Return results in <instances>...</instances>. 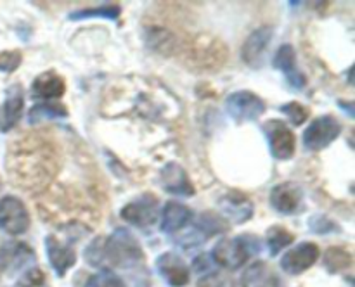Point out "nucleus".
I'll use <instances>...</instances> for the list:
<instances>
[{
	"mask_svg": "<svg viewBox=\"0 0 355 287\" xmlns=\"http://www.w3.org/2000/svg\"><path fill=\"white\" fill-rule=\"evenodd\" d=\"M61 163V149L47 130L23 135L7 152V172L14 185L30 196H40L51 187Z\"/></svg>",
	"mask_w": 355,
	"mask_h": 287,
	"instance_id": "nucleus-1",
	"label": "nucleus"
},
{
	"mask_svg": "<svg viewBox=\"0 0 355 287\" xmlns=\"http://www.w3.org/2000/svg\"><path fill=\"white\" fill-rule=\"evenodd\" d=\"M142 249L127 228H116L107 239L99 237L85 249L87 263L94 266L111 265L130 268L142 261Z\"/></svg>",
	"mask_w": 355,
	"mask_h": 287,
	"instance_id": "nucleus-2",
	"label": "nucleus"
},
{
	"mask_svg": "<svg viewBox=\"0 0 355 287\" xmlns=\"http://www.w3.org/2000/svg\"><path fill=\"white\" fill-rule=\"evenodd\" d=\"M179 54L187 66L198 69H215L220 68L227 52L218 40L200 35L194 38L187 37Z\"/></svg>",
	"mask_w": 355,
	"mask_h": 287,
	"instance_id": "nucleus-3",
	"label": "nucleus"
},
{
	"mask_svg": "<svg viewBox=\"0 0 355 287\" xmlns=\"http://www.w3.org/2000/svg\"><path fill=\"white\" fill-rule=\"evenodd\" d=\"M253 252L252 244H248L246 237H236V239H222L217 242V246L211 251L214 261L220 265L222 268L236 270L241 268Z\"/></svg>",
	"mask_w": 355,
	"mask_h": 287,
	"instance_id": "nucleus-4",
	"label": "nucleus"
},
{
	"mask_svg": "<svg viewBox=\"0 0 355 287\" xmlns=\"http://www.w3.org/2000/svg\"><path fill=\"white\" fill-rule=\"evenodd\" d=\"M30 227V213L23 201L14 196L0 199V228L10 235H21Z\"/></svg>",
	"mask_w": 355,
	"mask_h": 287,
	"instance_id": "nucleus-5",
	"label": "nucleus"
},
{
	"mask_svg": "<svg viewBox=\"0 0 355 287\" xmlns=\"http://www.w3.org/2000/svg\"><path fill=\"white\" fill-rule=\"evenodd\" d=\"M342 131V124L335 116H321L309 124L304 131V145L311 151H321L336 140Z\"/></svg>",
	"mask_w": 355,
	"mask_h": 287,
	"instance_id": "nucleus-6",
	"label": "nucleus"
},
{
	"mask_svg": "<svg viewBox=\"0 0 355 287\" xmlns=\"http://www.w3.org/2000/svg\"><path fill=\"white\" fill-rule=\"evenodd\" d=\"M225 109L236 121H253L266 113V102L253 92L241 90L225 99Z\"/></svg>",
	"mask_w": 355,
	"mask_h": 287,
	"instance_id": "nucleus-7",
	"label": "nucleus"
},
{
	"mask_svg": "<svg viewBox=\"0 0 355 287\" xmlns=\"http://www.w3.org/2000/svg\"><path fill=\"white\" fill-rule=\"evenodd\" d=\"M270 152L276 159H290L295 152V135L284 121L270 120L263 124Z\"/></svg>",
	"mask_w": 355,
	"mask_h": 287,
	"instance_id": "nucleus-8",
	"label": "nucleus"
},
{
	"mask_svg": "<svg viewBox=\"0 0 355 287\" xmlns=\"http://www.w3.org/2000/svg\"><path fill=\"white\" fill-rule=\"evenodd\" d=\"M121 218L135 227H149L158 218V201L155 196H142L121 210Z\"/></svg>",
	"mask_w": 355,
	"mask_h": 287,
	"instance_id": "nucleus-9",
	"label": "nucleus"
},
{
	"mask_svg": "<svg viewBox=\"0 0 355 287\" xmlns=\"http://www.w3.org/2000/svg\"><path fill=\"white\" fill-rule=\"evenodd\" d=\"M304 201V190L295 182L277 183L270 190V206L283 214H293L300 210Z\"/></svg>",
	"mask_w": 355,
	"mask_h": 287,
	"instance_id": "nucleus-10",
	"label": "nucleus"
},
{
	"mask_svg": "<svg viewBox=\"0 0 355 287\" xmlns=\"http://www.w3.org/2000/svg\"><path fill=\"white\" fill-rule=\"evenodd\" d=\"M319 258V248L312 242H302V244L295 246L293 249L286 252L281 258V266L286 270L291 275H298V273L305 272L311 268Z\"/></svg>",
	"mask_w": 355,
	"mask_h": 287,
	"instance_id": "nucleus-11",
	"label": "nucleus"
},
{
	"mask_svg": "<svg viewBox=\"0 0 355 287\" xmlns=\"http://www.w3.org/2000/svg\"><path fill=\"white\" fill-rule=\"evenodd\" d=\"M220 211L231 223L241 225L253 216V203L239 192H229L218 201Z\"/></svg>",
	"mask_w": 355,
	"mask_h": 287,
	"instance_id": "nucleus-12",
	"label": "nucleus"
},
{
	"mask_svg": "<svg viewBox=\"0 0 355 287\" xmlns=\"http://www.w3.org/2000/svg\"><path fill=\"white\" fill-rule=\"evenodd\" d=\"M158 272L172 287H184L189 282V266L175 252H165L156 261Z\"/></svg>",
	"mask_w": 355,
	"mask_h": 287,
	"instance_id": "nucleus-13",
	"label": "nucleus"
},
{
	"mask_svg": "<svg viewBox=\"0 0 355 287\" xmlns=\"http://www.w3.org/2000/svg\"><path fill=\"white\" fill-rule=\"evenodd\" d=\"M23 106H24V95L23 89L19 85H12L7 90L6 100L0 106V131L12 130L17 124V121L23 116Z\"/></svg>",
	"mask_w": 355,
	"mask_h": 287,
	"instance_id": "nucleus-14",
	"label": "nucleus"
},
{
	"mask_svg": "<svg viewBox=\"0 0 355 287\" xmlns=\"http://www.w3.org/2000/svg\"><path fill=\"white\" fill-rule=\"evenodd\" d=\"M45 249H47L49 263H51L52 268H54V272L58 273L59 277L64 275V273L75 265V249L69 244H64V242L59 241L55 235H47V239H45Z\"/></svg>",
	"mask_w": 355,
	"mask_h": 287,
	"instance_id": "nucleus-15",
	"label": "nucleus"
},
{
	"mask_svg": "<svg viewBox=\"0 0 355 287\" xmlns=\"http://www.w3.org/2000/svg\"><path fill=\"white\" fill-rule=\"evenodd\" d=\"M274 28L272 26H260L259 30L253 31L248 38L245 40L241 48V57L246 64L259 66L262 61V55L266 52L267 45L272 40Z\"/></svg>",
	"mask_w": 355,
	"mask_h": 287,
	"instance_id": "nucleus-16",
	"label": "nucleus"
},
{
	"mask_svg": "<svg viewBox=\"0 0 355 287\" xmlns=\"http://www.w3.org/2000/svg\"><path fill=\"white\" fill-rule=\"evenodd\" d=\"M162 185L166 192L175 194V196H193L194 187L187 178L186 169L177 163H168L162 169Z\"/></svg>",
	"mask_w": 355,
	"mask_h": 287,
	"instance_id": "nucleus-17",
	"label": "nucleus"
},
{
	"mask_svg": "<svg viewBox=\"0 0 355 287\" xmlns=\"http://www.w3.org/2000/svg\"><path fill=\"white\" fill-rule=\"evenodd\" d=\"M274 66H276L279 71L284 73L288 83H290L293 89H304L307 80H305L304 73L298 71L297 54H295V48L291 47V45H281L279 50L274 55Z\"/></svg>",
	"mask_w": 355,
	"mask_h": 287,
	"instance_id": "nucleus-18",
	"label": "nucleus"
},
{
	"mask_svg": "<svg viewBox=\"0 0 355 287\" xmlns=\"http://www.w3.org/2000/svg\"><path fill=\"white\" fill-rule=\"evenodd\" d=\"M35 261V254L23 242H7L0 249V266L6 270L26 268Z\"/></svg>",
	"mask_w": 355,
	"mask_h": 287,
	"instance_id": "nucleus-19",
	"label": "nucleus"
},
{
	"mask_svg": "<svg viewBox=\"0 0 355 287\" xmlns=\"http://www.w3.org/2000/svg\"><path fill=\"white\" fill-rule=\"evenodd\" d=\"M193 220V211L184 204L175 203V201H168L163 206L162 211V230L166 234H173L184 228L186 225L191 223Z\"/></svg>",
	"mask_w": 355,
	"mask_h": 287,
	"instance_id": "nucleus-20",
	"label": "nucleus"
},
{
	"mask_svg": "<svg viewBox=\"0 0 355 287\" xmlns=\"http://www.w3.org/2000/svg\"><path fill=\"white\" fill-rule=\"evenodd\" d=\"M66 83L55 71H45L31 83V95L38 99H58L64 93Z\"/></svg>",
	"mask_w": 355,
	"mask_h": 287,
	"instance_id": "nucleus-21",
	"label": "nucleus"
},
{
	"mask_svg": "<svg viewBox=\"0 0 355 287\" xmlns=\"http://www.w3.org/2000/svg\"><path fill=\"white\" fill-rule=\"evenodd\" d=\"M243 287H276V275L269 265L263 261H257L243 273Z\"/></svg>",
	"mask_w": 355,
	"mask_h": 287,
	"instance_id": "nucleus-22",
	"label": "nucleus"
},
{
	"mask_svg": "<svg viewBox=\"0 0 355 287\" xmlns=\"http://www.w3.org/2000/svg\"><path fill=\"white\" fill-rule=\"evenodd\" d=\"M225 230H227V221L222 216H215V214L211 213L201 214L198 223L194 225V232L203 239L211 237V235L215 234H222V232Z\"/></svg>",
	"mask_w": 355,
	"mask_h": 287,
	"instance_id": "nucleus-23",
	"label": "nucleus"
},
{
	"mask_svg": "<svg viewBox=\"0 0 355 287\" xmlns=\"http://www.w3.org/2000/svg\"><path fill=\"white\" fill-rule=\"evenodd\" d=\"M68 116V111L62 104H35L30 111V121L40 120H55V118Z\"/></svg>",
	"mask_w": 355,
	"mask_h": 287,
	"instance_id": "nucleus-24",
	"label": "nucleus"
},
{
	"mask_svg": "<svg viewBox=\"0 0 355 287\" xmlns=\"http://www.w3.org/2000/svg\"><path fill=\"white\" fill-rule=\"evenodd\" d=\"M324 265L331 273L342 272L352 265V256L342 248H329L324 256Z\"/></svg>",
	"mask_w": 355,
	"mask_h": 287,
	"instance_id": "nucleus-25",
	"label": "nucleus"
},
{
	"mask_svg": "<svg viewBox=\"0 0 355 287\" xmlns=\"http://www.w3.org/2000/svg\"><path fill=\"white\" fill-rule=\"evenodd\" d=\"M121 9L118 6H103V7H85V9L75 10L69 14V19H87V17H107L116 19Z\"/></svg>",
	"mask_w": 355,
	"mask_h": 287,
	"instance_id": "nucleus-26",
	"label": "nucleus"
},
{
	"mask_svg": "<svg viewBox=\"0 0 355 287\" xmlns=\"http://www.w3.org/2000/svg\"><path fill=\"white\" fill-rule=\"evenodd\" d=\"M293 242V235L283 227H270L267 232V244H269L270 254H277L281 249H284L286 246H290Z\"/></svg>",
	"mask_w": 355,
	"mask_h": 287,
	"instance_id": "nucleus-27",
	"label": "nucleus"
},
{
	"mask_svg": "<svg viewBox=\"0 0 355 287\" xmlns=\"http://www.w3.org/2000/svg\"><path fill=\"white\" fill-rule=\"evenodd\" d=\"M85 287H125L123 280L111 270H103L87 280Z\"/></svg>",
	"mask_w": 355,
	"mask_h": 287,
	"instance_id": "nucleus-28",
	"label": "nucleus"
},
{
	"mask_svg": "<svg viewBox=\"0 0 355 287\" xmlns=\"http://www.w3.org/2000/svg\"><path fill=\"white\" fill-rule=\"evenodd\" d=\"M281 111H283V113L286 114L288 120H290L291 123L295 124V127L302 124L309 118V109L304 106V104H300V102H288V104H284V106L281 107Z\"/></svg>",
	"mask_w": 355,
	"mask_h": 287,
	"instance_id": "nucleus-29",
	"label": "nucleus"
},
{
	"mask_svg": "<svg viewBox=\"0 0 355 287\" xmlns=\"http://www.w3.org/2000/svg\"><path fill=\"white\" fill-rule=\"evenodd\" d=\"M21 55L19 50H3L0 52V71L3 73H12L19 68L21 64Z\"/></svg>",
	"mask_w": 355,
	"mask_h": 287,
	"instance_id": "nucleus-30",
	"label": "nucleus"
},
{
	"mask_svg": "<svg viewBox=\"0 0 355 287\" xmlns=\"http://www.w3.org/2000/svg\"><path fill=\"white\" fill-rule=\"evenodd\" d=\"M198 287H232V282L222 273H210L198 282Z\"/></svg>",
	"mask_w": 355,
	"mask_h": 287,
	"instance_id": "nucleus-31",
	"label": "nucleus"
},
{
	"mask_svg": "<svg viewBox=\"0 0 355 287\" xmlns=\"http://www.w3.org/2000/svg\"><path fill=\"white\" fill-rule=\"evenodd\" d=\"M311 227L312 230L318 232V234H326V232H331L329 228L336 230V225L333 221H329L328 218L324 216H318V218H312L311 220Z\"/></svg>",
	"mask_w": 355,
	"mask_h": 287,
	"instance_id": "nucleus-32",
	"label": "nucleus"
},
{
	"mask_svg": "<svg viewBox=\"0 0 355 287\" xmlns=\"http://www.w3.org/2000/svg\"><path fill=\"white\" fill-rule=\"evenodd\" d=\"M211 268V263L208 261V256H198L196 261H194V270L196 272H208Z\"/></svg>",
	"mask_w": 355,
	"mask_h": 287,
	"instance_id": "nucleus-33",
	"label": "nucleus"
},
{
	"mask_svg": "<svg viewBox=\"0 0 355 287\" xmlns=\"http://www.w3.org/2000/svg\"><path fill=\"white\" fill-rule=\"evenodd\" d=\"M16 287H23V286H16Z\"/></svg>",
	"mask_w": 355,
	"mask_h": 287,
	"instance_id": "nucleus-34",
	"label": "nucleus"
}]
</instances>
